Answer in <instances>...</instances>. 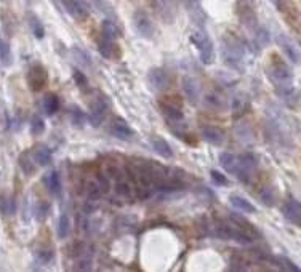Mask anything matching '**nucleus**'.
Returning <instances> with one entry per match:
<instances>
[{"label": "nucleus", "instance_id": "nucleus-1", "mask_svg": "<svg viewBox=\"0 0 301 272\" xmlns=\"http://www.w3.org/2000/svg\"><path fill=\"white\" fill-rule=\"evenodd\" d=\"M267 77L273 82V85L276 87L277 95L279 93H282L284 90L293 87L292 69H290V66L287 64V62L282 58H279L277 55H273L271 62L267 64Z\"/></svg>", "mask_w": 301, "mask_h": 272}, {"label": "nucleus", "instance_id": "nucleus-2", "mask_svg": "<svg viewBox=\"0 0 301 272\" xmlns=\"http://www.w3.org/2000/svg\"><path fill=\"white\" fill-rule=\"evenodd\" d=\"M210 234L220 240H232V242L241 244V245H250L253 242V237L248 232H245L244 229L234 227L231 224H224V223L213 224Z\"/></svg>", "mask_w": 301, "mask_h": 272}, {"label": "nucleus", "instance_id": "nucleus-3", "mask_svg": "<svg viewBox=\"0 0 301 272\" xmlns=\"http://www.w3.org/2000/svg\"><path fill=\"white\" fill-rule=\"evenodd\" d=\"M109 109H111V99L105 95V93H98V95L90 101L88 122L93 125V127H99L103 120L106 119Z\"/></svg>", "mask_w": 301, "mask_h": 272}, {"label": "nucleus", "instance_id": "nucleus-4", "mask_svg": "<svg viewBox=\"0 0 301 272\" xmlns=\"http://www.w3.org/2000/svg\"><path fill=\"white\" fill-rule=\"evenodd\" d=\"M244 55H245L244 48L236 40L226 42V45H223V58H224V62H227V64H229L231 67H234L237 71H244V67H245V64H244Z\"/></svg>", "mask_w": 301, "mask_h": 272}, {"label": "nucleus", "instance_id": "nucleus-5", "mask_svg": "<svg viewBox=\"0 0 301 272\" xmlns=\"http://www.w3.org/2000/svg\"><path fill=\"white\" fill-rule=\"evenodd\" d=\"M256 159L252 155V154H242L239 155V163H237V168H236V173L234 176L237 178L239 181L242 183H250L252 178L256 172Z\"/></svg>", "mask_w": 301, "mask_h": 272}, {"label": "nucleus", "instance_id": "nucleus-6", "mask_svg": "<svg viewBox=\"0 0 301 272\" xmlns=\"http://www.w3.org/2000/svg\"><path fill=\"white\" fill-rule=\"evenodd\" d=\"M191 40L194 42V45L199 50V55H200V61L204 64H212L215 61V48H213V42L210 40V37L207 36L205 32H195Z\"/></svg>", "mask_w": 301, "mask_h": 272}, {"label": "nucleus", "instance_id": "nucleus-7", "mask_svg": "<svg viewBox=\"0 0 301 272\" xmlns=\"http://www.w3.org/2000/svg\"><path fill=\"white\" fill-rule=\"evenodd\" d=\"M27 85H29V90L30 91H42L47 85L48 82V74H47V69L42 66V64H34L30 66L29 72H27Z\"/></svg>", "mask_w": 301, "mask_h": 272}, {"label": "nucleus", "instance_id": "nucleus-8", "mask_svg": "<svg viewBox=\"0 0 301 272\" xmlns=\"http://www.w3.org/2000/svg\"><path fill=\"white\" fill-rule=\"evenodd\" d=\"M151 87L155 91H167L172 87V77L165 69L162 67H152L148 74Z\"/></svg>", "mask_w": 301, "mask_h": 272}, {"label": "nucleus", "instance_id": "nucleus-9", "mask_svg": "<svg viewBox=\"0 0 301 272\" xmlns=\"http://www.w3.org/2000/svg\"><path fill=\"white\" fill-rule=\"evenodd\" d=\"M64 10L77 21H85L90 16V5L85 0H61Z\"/></svg>", "mask_w": 301, "mask_h": 272}, {"label": "nucleus", "instance_id": "nucleus-10", "mask_svg": "<svg viewBox=\"0 0 301 272\" xmlns=\"http://www.w3.org/2000/svg\"><path fill=\"white\" fill-rule=\"evenodd\" d=\"M109 133L112 136H116L117 140H122V141H130V140H133V136H135L133 128L127 123V120H123L122 117H114L111 120Z\"/></svg>", "mask_w": 301, "mask_h": 272}, {"label": "nucleus", "instance_id": "nucleus-11", "mask_svg": "<svg viewBox=\"0 0 301 272\" xmlns=\"http://www.w3.org/2000/svg\"><path fill=\"white\" fill-rule=\"evenodd\" d=\"M133 24H135V29L138 30V34L144 39H152L154 37V32H155V27L152 24L151 18L143 13V12H138L135 13L133 16Z\"/></svg>", "mask_w": 301, "mask_h": 272}, {"label": "nucleus", "instance_id": "nucleus-12", "mask_svg": "<svg viewBox=\"0 0 301 272\" xmlns=\"http://www.w3.org/2000/svg\"><path fill=\"white\" fill-rule=\"evenodd\" d=\"M200 138L212 146H221L226 140V133L220 127H215V125H205L200 128Z\"/></svg>", "mask_w": 301, "mask_h": 272}, {"label": "nucleus", "instance_id": "nucleus-13", "mask_svg": "<svg viewBox=\"0 0 301 272\" xmlns=\"http://www.w3.org/2000/svg\"><path fill=\"white\" fill-rule=\"evenodd\" d=\"M282 215L288 223L299 227L301 226V205L295 198H288L282 205Z\"/></svg>", "mask_w": 301, "mask_h": 272}, {"label": "nucleus", "instance_id": "nucleus-14", "mask_svg": "<svg viewBox=\"0 0 301 272\" xmlns=\"http://www.w3.org/2000/svg\"><path fill=\"white\" fill-rule=\"evenodd\" d=\"M277 44L280 45V48L284 50V53L287 55V58L293 62V64H298L299 62V51L295 42L287 37L285 34H279L277 36Z\"/></svg>", "mask_w": 301, "mask_h": 272}, {"label": "nucleus", "instance_id": "nucleus-15", "mask_svg": "<svg viewBox=\"0 0 301 272\" xmlns=\"http://www.w3.org/2000/svg\"><path fill=\"white\" fill-rule=\"evenodd\" d=\"M98 50H99V53L108 59H120V56H122V50L116 44V40H111L106 37L99 39Z\"/></svg>", "mask_w": 301, "mask_h": 272}, {"label": "nucleus", "instance_id": "nucleus-16", "mask_svg": "<svg viewBox=\"0 0 301 272\" xmlns=\"http://www.w3.org/2000/svg\"><path fill=\"white\" fill-rule=\"evenodd\" d=\"M183 91L184 96L191 104H195L200 98V85L194 77H184L183 79Z\"/></svg>", "mask_w": 301, "mask_h": 272}, {"label": "nucleus", "instance_id": "nucleus-17", "mask_svg": "<svg viewBox=\"0 0 301 272\" xmlns=\"http://www.w3.org/2000/svg\"><path fill=\"white\" fill-rule=\"evenodd\" d=\"M30 154H32V159L39 166H47L53 162V152L45 144H37L36 148H32Z\"/></svg>", "mask_w": 301, "mask_h": 272}, {"label": "nucleus", "instance_id": "nucleus-18", "mask_svg": "<svg viewBox=\"0 0 301 272\" xmlns=\"http://www.w3.org/2000/svg\"><path fill=\"white\" fill-rule=\"evenodd\" d=\"M151 144H152V148L154 151L157 152L162 159H172L173 157V149H172V146L169 144L167 140H163L162 136H157V134H154L152 138H151Z\"/></svg>", "mask_w": 301, "mask_h": 272}, {"label": "nucleus", "instance_id": "nucleus-19", "mask_svg": "<svg viewBox=\"0 0 301 272\" xmlns=\"http://www.w3.org/2000/svg\"><path fill=\"white\" fill-rule=\"evenodd\" d=\"M229 202H231V205L236 208V210L242 212V213H247V215L256 213V207L250 200H247L245 197L239 195V194H231L229 195Z\"/></svg>", "mask_w": 301, "mask_h": 272}, {"label": "nucleus", "instance_id": "nucleus-20", "mask_svg": "<svg viewBox=\"0 0 301 272\" xmlns=\"http://www.w3.org/2000/svg\"><path fill=\"white\" fill-rule=\"evenodd\" d=\"M159 106H160V111L163 112V116L170 122H181L183 120L184 116H183V111L180 109V106H175V104L167 103V101H160Z\"/></svg>", "mask_w": 301, "mask_h": 272}, {"label": "nucleus", "instance_id": "nucleus-21", "mask_svg": "<svg viewBox=\"0 0 301 272\" xmlns=\"http://www.w3.org/2000/svg\"><path fill=\"white\" fill-rule=\"evenodd\" d=\"M277 189L274 186H263L261 187V191L258 192V198H259V202H261L264 207H274L277 203Z\"/></svg>", "mask_w": 301, "mask_h": 272}, {"label": "nucleus", "instance_id": "nucleus-22", "mask_svg": "<svg viewBox=\"0 0 301 272\" xmlns=\"http://www.w3.org/2000/svg\"><path fill=\"white\" fill-rule=\"evenodd\" d=\"M44 183L47 186V189L51 195L58 197L61 194V176L58 172H50L44 176Z\"/></svg>", "mask_w": 301, "mask_h": 272}, {"label": "nucleus", "instance_id": "nucleus-23", "mask_svg": "<svg viewBox=\"0 0 301 272\" xmlns=\"http://www.w3.org/2000/svg\"><path fill=\"white\" fill-rule=\"evenodd\" d=\"M18 165H19V168H21V172L26 176H32L36 173V170H37V163L34 162L32 154H30L29 151H26V152H23L21 155H19Z\"/></svg>", "mask_w": 301, "mask_h": 272}, {"label": "nucleus", "instance_id": "nucleus-24", "mask_svg": "<svg viewBox=\"0 0 301 272\" xmlns=\"http://www.w3.org/2000/svg\"><path fill=\"white\" fill-rule=\"evenodd\" d=\"M218 160H220L221 168L226 173H229V175L236 173L237 163H239V157L236 154H232V152H221L220 157H218Z\"/></svg>", "mask_w": 301, "mask_h": 272}, {"label": "nucleus", "instance_id": "nucleus-25", "mask_svg": "<svg viewBox=\"0 0 301 272\" xmlns=\"http://www.w3.org/2000/svg\"><path fill=\"white\" fill-rule=\"evenodd\" d=\"M42 109L45 112L47 117H51L55 116L59 109V98L55 95V93H47L42 99Z\"/></svg>", "mask_w": 301, "mask_h": 272}, {"label": "nucleus", "instance_id": "nucleus-26", "mask_svg": "<svg viewBox=\"0 0 301 272\" xmlns=\"http://www.w3.org/2000/svg\"><path fill=\"white\" fill-rule=\"evenodd\" d=\"M101 34H103V37L111 39V40H117L122 36L119 26L116 24V21L108 19V18L101 23Z\"/></svg>", "mask_w": 301, "mask_h": 272}, {"label": "nucleus", "instance_id": "nucleus-27", "mask_svg": "<svg viewBox=\"0 0 301 272\" xmlns=\"http://www.w3.org/2000/svg\"><path fill=\"white\" fill-rule=\"evenodd\" d=\"M0 213L4 216H12L16 213V202L12 195L0 194Z\"/></svg>", "mask_w": 301, "mask_h": 272}, {"label": "nucleus", "instance_id": "nucleus-28", "mask_svg": "<svg viewBox=\"0 0 301 272\" xmlns=\"http://www.w3.org/2000/svg\"><path fill=\"white\" fill-rule=\"evenodd\" d=\"M204 104H205V106L209 108V109L220 112V111H223V109H224L226 101H224V98H223V96L216 95V93H209V95H207V96L204 98Z\"/></svg>", "mask_w": 301, "mask_h": 272}, {"label": "nucleus", "instance_id": "nucleus-29", "mask_svg": "<svg viewBox=\"0 0 301 272\" xmlns=\"http://www.w3.org/2000/svg\"><path fill=\"white\" fill-rule=\"evenodd\" d=\"M69 119H71V123L74 125V127H77V128L85 127L87 116H85V112L82 111L79 106H71V109H69Z\"/></svg>", "mask_w": 301, "mask_h": 272}, {"label": "nucleus", "instance_id": "nucleus-30", "mask_svg": "<svg viewBox=\"0 0 301 272\" xmlns=\"http://www.w3.org/2000/svg\"><path fill=\"white\" fill-rule=\"evenodd\" d=\"M27 19H29V27H30V30H32L34 37L39 39V40L44 39V37H45V27H44V24H42V21L39 19V16H36V15L30 13Z\"/></svg>", "mask_w": 301, "mask_h": 272}, {"label": "nucleus", "instance_id": "nucleus-31", "mask_svg": "<svg viewBox=\"0 0 301 272\" xmlns=\"http://www.w3.org/2000/svg\"><path fill=\"white\" fill-rule=\"evenodd\" d=\"M69 231H71V219L68 215H61L58 218V223H56V235L58 239H66L69 235Z\"/></svg>", "mask_w": 301, "mask_h": 272}, {"label": "nucleus", "instance_id": "nucleus-32", "mask_svg": "<svg viewBox=\"0 0 301 272\" xmlns=\"http://www.w3.org/2000/svg\"><path fill=\"white\" fill-rule=\"evenodd\" d=\"M91 4H93V7H96V10L98 12H101L103 15H106L108 16V19H114L116 21V12H114V8L106 2V0H91Z\"/></svg>", "mask_w": 301, "mask_h": 272}, {"label": "nucleus", "instance_id": "nucleus-33", "mask_svg": "<svg viewBox=\"0 0 301 272\" xmlns=\"http://www.w3.org/2000/svg\"><path fill=\"white\" fill-rule=\"evenodd\" d=\"M248 109V99L244 98V96H236L232 99V114H234V117H241L242 114H245Z\"/></svg>", "mask_w": 301, "mask_h": 272}, {"label": "nucleus", "instance_id": "nucleus-34", "mask_svg": "<svg viewBox=\"0 0 301 272\" xmlns=\"http://www.w3.org/2000/svg\"><path fill=\"white\" fill-rule=\"evenodd\" d=\"M50 212V205L47 202H37L32 208V215L37 221H45Z\"/></svg>", "mask_w": 301, "mask_h": 272}, {"label": "nucleus", "instance_id": "nucleus-35", "mask_svg": "<svg viewBox=\"0 0 301 272\" xmlns=\"http://www.w3.org/2000/svg\"><path fill=\"white\" fill-rule=\"evenodd\" d=\"M29 130L32 136H40L45 131V122L40 116H34L30 119V125H29Z\"/></svg>", "mask_w": 301, "mask_h": 272}, {"label": "nucleus", "instance_id": "nucleus-36", "mask_svg": "<svg viewBox=\"0 0 301 272\" xmlns=\"http://www.w3.org/2000/svg\"><path fill=\"white\" fill-rule=\"evenodd\" d=\"M0 61H2L4 66L12 64V50H10L8 42L2 39H0Z\"/></svg>", "mask_w": 301, "mask_h": 272}, {"label": "nucleus", "instance_id": "nucleus-37", "mask_svg": "<svg viewBox=\"0 0 301 272\" xmlns=\"http://www.w3.org/2000/svg\"><path fill=\"white\" fill-rule=\"evenodd\" d=\"M274 263L279 269H284V270H292V272H299V267L293 264V261H290L285 256H274Z\"/></svg>", "mask_w": 301, "mask_h": 272}, {"label": "nucleus", "instance_id": "nucleus-38", "mask_svg": "<svg viewBox=\"0 0 301 272\" xmlns=\"http://www.w3.org/2000/svg\"><path fill=\"white\" fill-rule=\"evenodd\" d=\"M72 79H74L76 85L80 88V90H87L88 88V79L85 76V72H82L79 69H74L72 71Z\"/></svg>", "mask_w": 301, "mask_h": 272}, {"label": "nucleus", "instance_id": "nucleus-39", "mask_svg": "<svg viewBox=\"0 0 301 272\" xmlns=\"http://www.w3.org/2000/svg\"><path fill=\"white\" fill-rule=\"evenodd\" d=\"M87 186H88V187H87V195H88V198H90V200L98 202L99 198H101V195H103V192H101V189H99L98 183H96V181H90Z\"/></svg>", "mask_w": 301, "mask_h": 272}, {"label": "nucleus", "instance_id": "nucleus-40", "mask_svg": "<svg viewBox=\"0 0 301 272\" xmlns=\"http://www.w3.org/2000/svg\"><path fill=\"white\" fill-rule=\"evenodd\" d=\"M53 252L51 250H39L37 255H36V259H37V263L39 264H42V266H47L50 264L51 261H53Z\"/></svg>", "mask_w": 301, "mask_h": 272}, {"label": "nucleus", "instance_id": "nucleus-41", "mask_svg": "<svg viewBox=\"0 0 301 272\" xmlns=\"http://www.w3.org/2000/svg\"><path fill=\"white\" fill-rule=\"evenodd\" d=\"M72 51H74V55L77 58V61L80 62V64H85V66H90L91 64V61H90V55L87 53V51H84L82 48H79L77 45L72 48Z\"/></svg>", "mask_w": 301, "mask_h": 272}, {"label": "nucleus", "instance_id": "nucleus-42", "mask_svg": "<svg viewBox=\"0 0 301 272\" xmlns=\"http://www.w3.org/2000/svg\"><path fill=\"white\" fill-rule=\"evenodd\" d=\"M210 178H212V181L218 186H227L229 184V180H227V176L223 175L221 172H218V170H212L210 172Z\"/></svg>", "mask_w": 301, "mask_h": 272}, {"label": "nucleus", "instance_id": "nucleus-43", "mask_svg": "<svg viewBox=\"0 0 301 272\" xmlns=\"http://www.w3.org/2000/svg\"><path fill=\"white\" fill-rule=\"evenodd\" d=\"M255 40L258 42V45H261V47L267 45L269 44V34H267V30L264 27H259L256 30V34H255Z\"/></svg>", "mask_w": 301, "mask_h": 272}, {"label": "nucleus", "instance_id": "nucleus-44", "mask_svg": "<svg viewBox=\"0 0 301 272\" xmlns=\"http://www.w3.org/2000/svg\"><path fill=\"white\" fill-rule=\"evenodd\" d=\"M116 192H117L120 197H125V198H130V195H131L130 186H128V184H125V183H122L120 180L117 181V186H116Z\"/></svg>", "mask_w": 301, "mask_h": 272}, {"label": "nucleus", "instance_id": "nucleus-45", "mask_svg": "<svg viewBox=\"0 0 301 272\" xmlns=\"http://www.w3.org/2000/svg\"><path fill=\"white\" fill-rule=\"evenodd\" d=\"M96 183H98V186H99V189H101L103 194L109 191V180H108V176H105V175H98V176H96Z\"/></svg>", "mask_w": 301, "mask_h": 272}, {"label": "nucleus", "instance_id": "nucleus-46", "mask_svg": "<svg viewBox=\"0 0 301 272\" xmlns=\"http://www.w3.org/2000/svg\"><path fill=\"white\" fill-rule=\"evenodd\" d=\"M108 178H112V180H116V181H119L120 178H122V173H120V170L117 168L116 165H111L109 168H108Z\"/></svg>", "mask_w": 301, "mask_h": 272}]
</instances>
